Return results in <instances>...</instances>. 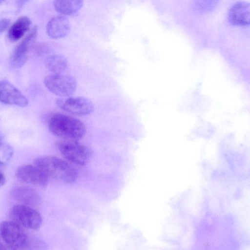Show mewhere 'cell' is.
<instances>
[{"label": "cell", "mask_w": 250, "mask_h": 250, "mask_svg": "<svg viewBox=\"0 0 250 250\" xmlns=\"http://www.w3.org/2000/svg\"><path fill=\"white\" fill-rule=\"evenodd\" d=\"M10 216L12 221L23 227L36 230L41 226L40 213L31 207L19 204L11 208Z\"/></svg>", "instance_id": "obj_6"}, {"label": "cell", "mask_w": 250, "mask_h": 250, "mask_svg": "<svg viewBox=\"0 0 250 250\" xmlns=\"http://www.w3.org/2000/svg\"><path fill=\"white\" fill-rule=\"evenodd\" d=\"M5 0H0V4L2 3V2H3Z\"/></svg>", "instance_id": "obj_24"}, {"label": "cell", "mask_w": 250, "mask_h": 250, "mask_svg": "<svg viewBox=\"0 0 250 250\" xmlns=\"http://www.w3.org/2000/svg\"><path fill=\"white\" fill-rule=\"evenodd\" d=\"M70 24L68 19L63 16H57L51 18L47 23V33L53 39L65 37L69 32Z\"/></svg>", "instance_id": "obj_13"}, {"label": "cell", "mask_w": 250, "mask_h": 250, "mask_svg": "<svg viewBox=\"0 0 250 250\" xmlns=\"http://www.w3.org/2000/svg\"><path fill=\"white\" fill-rule=\"evenodd\" d=\"M219 0H193V5L196 11L206 13L213 10Z\"/></svg>", "instance_id": "obj_17"}, {"label": "cell", "mask_w": 250, "mask_h": 250, "mask_svg": "<svg viewBox=\"0 0 250 250\" xmlns=\"http://www.w3.org/2000/svg\"><path fill=\"white\" fill-rule=\"evenodd\" d=\"M50 132L62 140L79 141L86 132V127L81 120L62 113H55L48 119Z\"/></svg>", "instance_id": "obj_2"}, {"label": "cell", "mask_w": 250, "mask_h": 250, "mask_svg": "<svg viewBox=\"0 0 250 250\" xmlns=\"http://www.w3.org/2000/svg\"><path fill=\"white\" fill-rule=\"evenodd\" d=\"M10 23V20L7 18H3L0 19V34L2 33L7 29Z\"/></svg>", "instance_id": "obj_20"}, {"label": "cell", "mask_w": 250, "mask_h": 250, "mask_svg": "<svg viewBox=\"0 0 250 250\" xmlns=\"http://www.w3.org/2000/svg\"><path fill=\"white\" fill-rule=\"evenodd\" d=\"M30 0H17V13L19 12L24 6V5L28 2Z\"/></svg>", "instance_id": "obj_21"}, {"label": "cell", "mask_w": 250, "mask_h": 250, "mask_svg": "<svg viewBox=\"0 0 250 250\" xmlns=\"http://www.w3.org/2000/svg\"><path fill=\"white\" fill-rule=\"evenodd\" d=\"M43 83L50 92L61 97H67L73 95L77 86L75 78L62 73L48 75L44 78Z\"/></svg>", "instance_id": "obj_4"}, {"label": "cell", "mask_w": 250, "mask_h": 250, "mask_svg": "<svg viewBox=\"0 0 250 250\" xmlns=\"http://www.w3.org/2000/svg\"><path fill=\"white\" fill-rule=\"evenodd\" d=\"M229 22L235 26H247L250 24V5L246 1H239L234 3L228 12Z\"/></svg>", "instance_id": "obj_11"}, {"label": "cell", "mask_w": 250, "mask_h": 250, "mask_svg": "<svg viewBox=\"0 0 250 250\" xmlns=\"http://www.w3.org/2000/svg\"><path fill=\"white\" fill-rule=\"evenodd\" d=\"M4 249V248L3 247V245L0 240V250H3Z\"/></svg>", "instance_id": "obj_23"}, {"label": "cell", "mask_w": 250, "mask_h": 250, "mask_svg": "<svg viewBox=\"0 0 250 250\" xmlns=\"http://www.w3.org/2000/svg\"><path fill=\"white\" fill-rule=\"evenodd\" d=\"M83 0H55L56 10L63 15H71L78 12L83 5Z\"/></svg>", "instance_id": "obj_15"}, {"label": "cell", "mask_w": 250, "mask_h": 250, "mask_svg": "<svg viewBox=\"0 0 250 250\" xmlns=\"http://www.w3.org/2000/svg\"><path fill=\"white\" fill-rule=\"evenodd\" d=\"M14 154L13 148L9 144L0 139V165L7 164L11 159Z\"/></svg>", "instance_id": "obj_18"}, {"label": "cell", "mask_w": 250, "mask_h": 250, "mask_svg": "<svg viewBox=\"0 0 250 250\" xmlns=\"http://www.w3.org/2000/svg\"><path fill=\"white\" fill-rule=\"evenodd\" d=\"M0 139H1V137H0Z\"/></svg>", "instance_id": "obj_25"}, {"label": "cell", "mask_w": 250, "mask_h": 250, "mask_svg": "<svg viewBox=\"0 0 250 250\" xmlns=\"http://www.w3.org/2000/svg\"><path fill=\"white\" fill-rule=\"evenodd\" d=\"M38 35V27L34 26L28 34L16 46L10 59L11 66L14 68H20L25 63L29 51Z\"/></svg>", "instance_id": "obj_8"}, {"label": "cell", "mask_w": 250, "mask_h": 250, "mask_svg": "<svg viewBox=\"0 0 250 250\" xmlns=\"http://www.w3.org/2000/svg\"><path fill=\"white\" fill-rule=\"evenodd\" d=\"M0 102L24 107L28 105L26 97L8 81H0Z\"/></svg>", "instance_id": "obj_9"}, {"label": "cell", "mask_w": 250, "mask_h": 250, "mask_svg": "<svg viewBox=\"0 0 250 250\" xmlns=\"http://www.w3.org/2000/svg\"><path fill=\"white\" fill-rule=\"evenodd\" d=\"M46 67L52 73H62L67 67L66 59L61 55H52L44 60Z\"/></svg>", "instance_id": "obj_16"}, {"label": "cell", "mask_w": 250, "mask_h": 250, "mask_svg": "<svg viewBox=\"0 0 250 250\" xmlns=\"http://www.w3.org/2000/svg\"><path fill=\"white\" fill-rule=\"evenodd\" d=\"M0 235L10 249L24 248L27 244V236L21 227L14 221H5L0 224Z\"/></svg>", "instance_id": "obj_5"}, {"label": "cell", "mask_w": 250, "mask_h": 250, "mask_svg": "<svg viewBox=\"0 0 250 250\" xmlns=\"http://www.w3.org/2000/svg\"><path fill=\"white\" fill-rule=\"evenodd\" d=\"M58 148L64 160L73 165L83 166L92 156L91 149L79 141L62 140Z\"/></svg>", "instance_id": "obj_3"}, {"label": "cell", "mask_w": 250, "mask_h": 250, "mask_svg": "<svg viewBox=\"0 0 250 250\" xmlns=\"http://www.w3.org/2000/svg\"><path fill=\"white\" fill-rule=\"evenodd\" d=\"M5 177L3 173L0 170V188L5 184Z\"/></svg>", "instance_id": "obj_22"}, {"label": "cell", "mask_w": 250, "mask_h": 250, "mask_svg": "<svg viewBox=\"0 0 250 250\" xmlns=\"http://www.w3.org/2000/svg\"><path fill=\"white\" fill-rule=\"evenodd\" d=\"M11 196L20 204L37 207L41 202V198L37 192L29 187L20 186L13 188L10 191Z\"/></svg>", "instance_id": "obj_12"}, {"label": "cell", "mask_w": 250, "mask_h": 250, "mask_svg": "<svg viewBox=\"0 0 250 250\" xmlns=\"http://www.w3.org/2000/svg\"><path fill=\"white\" fill-rule=\"evenodd\" d=\"M16 175L22 182L42 187H45L49 181L47 177L35 165L21 166L17 168Z\"/></svg>", "instance_id": "obj_10"}, {"label": "cell", "mask_w": 250, "mask_h": 250, "mask_svg": "<svg viewBox=\"0 0 250 250\" xmlns=\"http://www.w3.org/2000/svg\"><path fill=\"white\" fill-rule=\"evenodd\" d=\"M34 163L48 179L71 183L76 180L78 175V172L74 165L54 156L39 157L34 160Z\"/></svg>", "instance_id": "obj_1"}, {"label": "cell", "mask_w": 250, "mask_h": 250, "mask_svg": "<svg viewBox=\"0 0 250 250\" xmlns=\"http://www.w3.org/2000/svg\"><path fill=\"white\" fill-rule=\"evenodd\" d=\"M32 21L27 16L18 18L10 27L7 34L9 40L15 42L21 39L29 30Z\"/></svg>", "instance_id": "obj_14"}, {"label": "cell", "mask_w": 250, "mask_h": 250, "mask_svg": "<svg viewBox=\"0 0 250 250\" xmlns=\"http://www.w3.org/2000/svg\"><path fill=\"white\" fill-rule=\"evenodd\" d=\"M57 105L62 110L79 116L90 114L94 110L91 101L84 97H67L58 99Z\"/></svg>", "instance_id": "obj_7"}, {"label": "cell", "mask_w": 250, "mask_h": 250, "mask_svg": "<svg viewBox=\"0 0 250 250\" xmlns=\"http://www.w3.org/2000/svg\"><path fill=\"white\" fill-rule=\"evenodd\" d=\"M49 51V47L43 43H39L33 46V53L39 57L46 55Z\"/></svg>", "instance_id": "obj_19"}]
</instances>
